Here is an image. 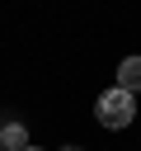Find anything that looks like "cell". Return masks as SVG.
<instances>
[{"mask_svg": "<svg viewBox=\"0 0 141 151\" xmlns=\"http://www.w3.org/2000/svg\"><path fill=\"white\" fill-rule=\"evenodd\" d=\"M24 151H38V146H24Z\"/></svg>", "mask_w": 141, "mask_h": 151, "instance_id": "obj_5", "label": "cell"}, {"mask_svg": "<svg viewBox=\"0 0 141 151\" xmlns=\"http://www.w3.org/2000/svg\"><path fill=\"white\" fill-rule=\"evenodd\" d=\"M132 118H136V94H127V90H118V85H113L108 94H99V123H103V127L118 132V127H127Z\"/></svg>", "mask_w": 141, "mask_h": 151, "instance_id": "obj_1", "label": "cell"}, {"mask_svg": "<svg viewBox=\"0 0 141 151\" xmlns=\"http://www.w3.org/2000/svg\"><path fill=\"white\" fill-rule=\"evenodd\" d=\"M28 146V127L24 123H0V151H24Z\"/></svg>", "mask_w": 141, "mask_h": 151, "instance_id": "obj_3", "label": "cell"}, {"mask_svg": "<svg viewBox=\"0 0 141 151\" xmlns=\"http://www.w3.org/2000/svg\"><path fill=\"white\" fill-rule=\"evenodd\" d=\"M118 90H127V94L141 90V57H122V66H118Z\"/></svg>", "mask_w": 141, "mask_h": 151, "instance_id": "obj_2", "label": "cell"}, {"mask_svg": "<svg viewBox=\"0 0 141 151\" xmlns=\"http://www.w3.org/2000/svg\"><path fill=\"white\" fill-rule=\"evenodd\" d=\"M61 151H80V146H61Z\"/></svg>", "mask_w": 141, "mask_h": 151, "instance_id": "obj_4", "label": "cell"}]
</instances>
